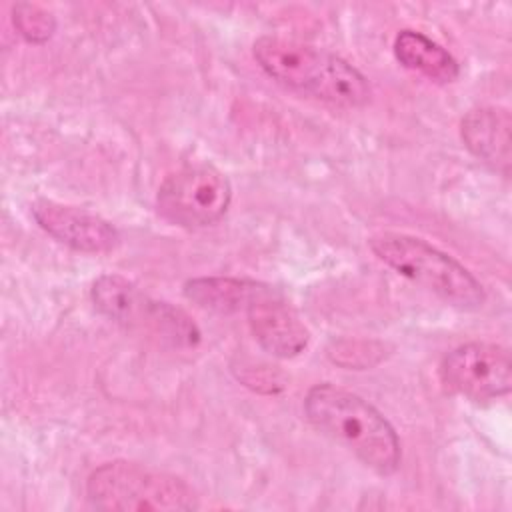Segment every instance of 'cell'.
<instances>
[{
	"instance_id": "9c48e42d",
	"label": "cell",
	"mask_w": 512,
	"mask_h": 512,
	"mask_svg": "<svg viewBox=\"0 0 512 512\" xmlns=\"http://www.w3.org/2000/svg\"><path fill=\"white\" fill-rule=\"evenodd\" d=\"M510 114L500 106H482L470 110L460 124V136L466 148L508 176L510 172Z\"/></svg>"
},
{
	"instance_id": "277c9868",
	"label": "cell",
	"mask_w": 512,
	"mask_h": 512,
	"mask_svg": "<svg viewBox=\"0 0 512 512\" xmlns=\"http://www.w3.org/2000/svg\"><path fill=\"white\" fill-rule=\"evenodd\" d=\"M86 494L98 510L152 512L198 506L194 490L182 478L126 460L98 466L86 482Z\"/></svg>"
},
{
	"instance_id": "52a82bcc",
	"label": "cell",
	"mask_w": 512,
	"mask_h": 512,
	"mask_svg": "<svg viewBox=\"0 0 512 512\" xmlns=\"http://www.w3.org/2000/svg\"><path fill=\"white\" fill-rule=\"evenodd\" d=\"M32 216L44 232L78 252H110L120 240L116 228L108 220L84 208L38 200L32 204Z\"/></svg>"
},
{
	"instance_id": "3957f363",
	"label": "cell",
	"mask_w": 512,
	"mask_h": 512,
	"mask_svg": "<svg viewBox=\"0 0 512 512\" xmlns=\"http://www.w3.org/2000/svg\"><path fill=\"white\" fill-rule=\"evenodd\" d=\"M368 244L386 266L456 308L476 310L486 300L482 284L468 268L422 238L382 232L372 236Z\"/></svg>"
},
{
	"instance_id": "8992f818",
	"label": "cell",
	"mask_w": 512,
	"mask_h": 512,
	"mask_svg": "<svg viewBox=\"0 0 512 512\" xmlns=\"http://www.w3.org/2000/svg\"><path fill=\"white\" fill-rule=\"evenodd\" d=\"M442 384L468 400L486 402L510 392L512 362L506 348L490 342H466L450 350L440 364Z\"/></svg>"
},
{
	"instance_id": "5b68a950",
	"label": "cell",
	"mask_w": 512,
	"mask_h": 512,
	"mask_svg": "<svg viewBox=\"0 0 512 512\" xmlns=\"http://www.w3.org/2000/svg\"><path fill=\"white\" fill-rule=\"evenodd\" d=\"M232 200L230 180L210 164L184 166L158 188V214L182 228H202L218 222Z\"/></svg>"
},
{
	"instance_id": "7c38bea8",
	"label": "cell",
	"mask_w": 512,
	"mask_h": 512,
	"mask_svg": "<svg viewBox=\"0 0 512 512\" xmlns=\"http://www.w3.org/2000/svg\"><path fill=\"white\" fill-rule=\"evenodd\" d=\"M142 292L118 274H102L92 286L94 306L110 320L128 326Z\"/></svg>"
},
{
	"instance_id": "6da1fadb",
	"label": "cell",
	"mask_w": 512,
	"mask_h": 512,
	"mask_svg": "<svg viewBox=\"0 0 512 512\" xmlns=\"http://www.w3.org/2000/svg\"><path fill=\"white\" fill-rule=\"evenodd\" d=\"M260 68L290 90L340 108L368 102L366 76L344 58L282 36H260L252 46Z\"/></svg>"
},
{
	"instance_id": "4fadbf2b",
	"label": "cell",
	"mask_w": 512,
	"mask_h": 512,
	"mask_svg": "<svg viewBox=\"0 0 512 512\" xmlns=\"http://www.w3.org/2000/svg\"><path fill=\"white\" fill-rule=\"evenodd\" d=\"M12 20L18 34L32 44H44L56 28V20L50 12L28 2H20L14 6Z\"/></svg>"
},
{
	"instance_id": "30bf717a",
	"label": "cell",
	"mask_w": 512,
	"mask_h": 512,
	"mask_svg": "<svg viewBox=\"0 0 512 512\" xmlns=\"http://www.w3.org/2000/svg\"><path fill=\"white\" fill-rule=\"evenodd\" d=\"M394 56L408 70L426 78L448 84L460 76V64L440 44L416 30H400L394 38Z\"/></svg>"
},
{
	"instance_id": "ba28073f",
	"label": "cell",
	"mask_w": 512,
	"mask_h": 512,
	"mask_svg": "<svg viewBox=\"0 0 512 512\" xmlns=\"http://www.w3.org/2000/svg\"><path fill=\"white\" fill-rule=\"evenodd\" d=\"M246 312L256 342L272 356L292 358L306 348V326L274 290L268 288L246 308Z\"/></svg>"
},
{
	"instance_id": "7a4b0ae2",
	"label": "cell",
	"mask_w": 512,
	"mask_h": 512,
	"mask_svg": "<svg viewBox=\"0 0 512 512\" xmlns=\"http://www.w3.org/2000/svg\"><path fill=\"white\" fill-rule=\"evenodd\" d=\"M310 424L350 450L378 474H392L400 464V440L392 424L362 396L334 384H316L304 398Z\"/></svg>"
},
{
	"instance_id": "8fae6325",
	"label": "cell",
	"mask_w": 512,
	"mask_h": 512,
	"mask_svg": "<svg viewBox=\"0 0 512 512\" xmlns=\"http://www.w3.org/2000/svg\"><path fill=\"white\" fill-rule=\"evenodd\" d=\"M266 290L268 286L258 282L222 276L192 278L184 284V294L188 300H192L200 308L222 314L246 310Z\"/></svg>"
}]
</instances>
